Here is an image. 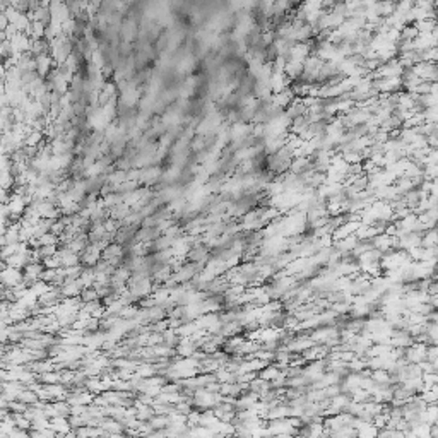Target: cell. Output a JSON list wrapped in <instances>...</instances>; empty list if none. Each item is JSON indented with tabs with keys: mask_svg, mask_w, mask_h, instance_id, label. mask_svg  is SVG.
Wrapping results in <instances>:
<instances>
[{
	"mask_svg": "<svg viewBox=\"0 0 438 438\" xmlns=\"http://www.w3.org/2000/svg\"><path fill=\"white\" fill-rule=\"evenodd\" d=\"M431 435H438V419L431 424Z\"/></svg>",
	"mask_w": 438,
	"mask_h": 438,
	"instance_id": "6",
	"label": "cell"
},
{
	"mask_svg": "<svg viewBox=\"0 0 438 438\" xmlns=\"http://www.w3.org/2000/svg\"><path fill=\"white\" fill-rule=\"evenodd\" d=\"M371 243H373V246L377 250H380L382 254H387V252L397 248V236L394 235H389V233H379L373 240H371Z\"/></svg>",
	"mask_w": 438,
	"mask_h": 438,
	"instance_id": "3",
	"label": "cell"
},
{
	"mask_svg": "<svg viewBox=\"0 0 438 438\" xmlns=\"http://www.w3.org/2000/svg\"><path fill=\"white\" fill-rule=\"evenodd\" d=\"M23 279H24L23 269L11 267V266H6V264H4L2 281H4V286H6V288H14V286H17L19 283H23Z\"/></svg>",
	"mask_w": 438,
	"mask_h": 438,
	"instance_id": "2",
	"label": "cell"
},
{
	"mask_svg": "<svg viewBox=\"0 0 438 438\" xmlns=\"http://www.w3.org/2000/svg\"><path fill=\"white\" fill-rule=\"evenodd\" d=\"M428 348H430V344H426V342L414 341L409 348H406V354H404L406 361L421 365L423 361L428 359Z\"/></svg>",
	"mask_w": 438,
	"mask_h": 438,
	"instance_id": "1",
	"label": "cell"
},
{
	"mask_svg": "<svg viewBox=\"0 0 438 438\" xmlns=\"http://www.w3.org/2000/svg\"><path fill=\"white\" fill-rule=\"evenodd\" d=\"M58 246L60 245H43V246H40V252H41V255H43V259H46V257H53V255H57L58 254Z\"/></svg>",
	"mask_w": 438,
	"mask_h": 438,
	"instance_id": "5",
	"label": "cell"
},
{
	"mask_svg": "<svg viewBox=\"0 0 438 438\" xmlns=\"http://www.w3.org/2000/svg\"><path fill=\"white\" fill-rule=\"evenodd\" d=\"M436 245H438V231H436V228L424 229L421 246H424V248H435Z\"/></svg>",
	"mask_w": 438,
	"mask_h": 438,
	"instance_id": "4",
	"label": "cell"
}]
</instances>
